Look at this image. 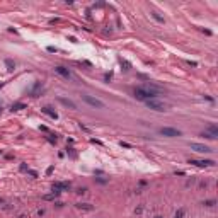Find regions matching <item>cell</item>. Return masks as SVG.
<instances>
[{
	"mask_svg": "<svg viewBox=\"0 0 218 218\" xmlns=\"http://www.w3.org/2000/svg\"><path fill=\"white\" fill-rule=\"evenodd\" d=\"M208 131H210V135H211L213 138H215V136L218 135V128H216V126H213V125H211V126L208 128Z\"/></svg>",
	"mask_w": 218,
	"mask_h": 218,
	"instance_id": "cell-12",
	"label": "cell"
},
{
	"mask_svg": "<svg viewBox=\"0 0 218 218\" xmlns=\"http://www.w3.org/2000/svg\"><path fill=\"white\" fill-rule=\"evenodd\" d=\"M41 111H43L44 114H48L50 118H53V119H58V114H56V112H55V111H53L51 107H48V106H46V107H43Z\"/></svg>",
	"mask_w": 218,
	"mask_h": 218,
	"instance_id": "cell-9",
	"label": "cell"
},
{
	"mask_svg": "<svg viewBox=\"0 0 218 218\" xmlns=\"http://www.w3.org/2000/svg\"><path fill=\"white\" fill-rule=\"evenodd\" d=\"M55 72H56V73H60V75L65 77V78H70V72H68V68H65V67H56Z\"/></svg>",
	"mask_w": 218,
	"mask_h": 218,
	"instance_id": "cell-8",
	"label": "cell"
},
{
	"mask_svg": "<svg viewBox=\"0 0 218 218\" xmlns=\"http://www.w3.org/2000/svg\"><path fill=\"white\" fill-rule=\"evenodd\" d=\"M5 65H7V70H9V72H12V70L15 68V63H14L12 60H5Z\"/></svg>",
	"mask_w": 218,
	"mask_h": 218,
	"instance_id": "cell-11",
	"label": "cell"
},
{
	"mask_svg": "<svg viewBox=\"0 0 218 218\" xmlns=\"http://www.w3.org/2000/svg\"><path fill=\"white\" fill-rule=\"evenodd\" d=\"M21 109H26V104L17 102V104H14V106H12V111H21Z\"/></svg>",
	"mask_w": 218,
	"mask_h": 218,
	"instance_id": "cell-10",
	"label": "cell"
},
{
	"mask_svg": "<svg viewBox=\"0 0 218 218\" xmlns=\"http://www.w3.org/2000/svg\"><path fill=\"white\" fill-rule=\"evenodd\" d=\"M182 215H184V210H179L175 213V218H182Z\"/></svg>",
	"mask_w": 218,
	"mask_h": 218,
	"instance_id": "cell-14",
	"label": "cell"
},
{
	"mask_svg": "<svg viewBox=\"0 0 218 218\" xmlns=\"http://www.w3.org/2000/svg\"><path fill=\"white\" fill-rule=\"evenodd\" d=\"M78 208H84V210H92V206H90V205H85V203H80V205H78Z\"/></svg>",
	"mask_w": 218,
	"mask_h": 218,
	"instance_id": "cell-13",
	"label": "cell"
},
{
	"mask_svg": "<svg viewBox=\"0 0 218 218\" xmlns=\"http://www.w3.org/2000/svg\"><path fill=\"white\" fill-rule=\"evenodd\" d=\"M147 102V106L150 107V109H153V111H165V106L162 104V102H157V101H153V99H150V101H145Z\"/></svg>",
	"mask_w": 218,
	"mask_h": 218,
	"instance_id": "cell-4",
	"label": "cell"
},
{
	"mask_svg": "<svg viewBox=\"0 0 218 218\" xmlns=\"http://www.w3.org/2000/svg\"><path fill=\"white\" fill-rule=\"evenodd\" d=\"M82 99H84L87 104L94 106V107H99V109H102V107H104V102H102V101H99V99H94V97H90V95H82Z\"/></svg>",
	"mask_w": 218,
	"mask_h": 218,
	"instance_id": "cell-3",
	"label": "cell"
},
{
	"mask_svg": "<svg viewBox=\"0 0 218 218\" xmlns=\"http://www.w3.org/2000/svg\"><path fill=\"white\" fill-rule=\"evenodd\" d=\"M2 85H4V84H2V82H0V87H2Z\"/></svg>",
	"mask_w": 218,
	"mask_h": 218,
	"instance_id": "cell-16",
	"label": "cell"
},
{
	"mask_svg": "<svg viewBox=\"0 0 218 218\" xmlns=\"http://www.w3.org/2000/svg\"><path fill=\"white\" fill-rule=\"evenodd\" d=\"M160 133L164 136H169V138H175V136H181V131L175 130V128H169V126H164L160 128Z\"/></svg>",
	"mask_w": 218,
	"mask_h": 218,
	"instance_id": "cell-2",
	"label": "cell"
},
{
	"mask_svg": "<svg viewBox=\"0 0 218 218\" xmlns=\"http://www.w3.org/2000/svg\"><path fill=\"white\" fill-rule=\"evenodd\" d=\"M205 205H206V206H213V205H215V201H206Z\"/></svg>",
	"mask_w": 218,
	"mask_h": 218,
	"instance_id": "cell-15",
	"label": "cell"
},
{
	"mask_svg": "<svg viewBox=\"0 0 218 218\" xmlns=\"http://www.w3.org/2000/svg\"><path fill=\"white\" fill-rule=\"evenodd\" d=\"M158 89L157 87H150V85H143V87H138L135 90V97L136 99H142V101H150L157 95Z\"/></svg>",
	"mask_w": 218,
	"mask_h": 218,
	"instance_id": "cell-1",
	"label": "cell"
},
{
	"mask_svg": "<svg viewBox=\"0 0 218 218\" xmlns=\"http://www.w3.org/2000/svg\"><path fill=\"white\" fill-rule=\"evenodd\" d=\"M58 101H60L63 106H67V107H70V109H77V106H75V102L73 101H70V99H65V97H58Z\"/></svg>",
	"mask_w": 218,
	"mask_h": 218,
	"instance_id": "cell-7",
	"label": "cell"
},
{
	"mask_svg": "<svg viewBox=\"0 0 218 218\" xmlns=\"http://www.w3.org/2000/svg\"><path fill=\"white\" fill-rule=\"evenodd\" d=\"M189 164H194L198 167H210V165H215L213 160H191Z\"/></svg>",
	"mask_w": 218,
	"mask_h": 218,
	"instance_id": "cell-6",
	"label": "cell"
},
{
	"mask_svg": "<svg viewBox=\"0 0 218 218\" xmlns=\"http://www.w3.org/2000/svg\"><path fill=\"white\" fill-rule=\"evenodd\" d=\"M189 147H191L193 150H196V152H199V153H208V152H211L210 147L201 145V143H189Z\"/></svg>",
	"mask_w": 218,
	"mask_h": 218,
	"instance_id": "cell-5",
	"label": "cell"
}]
</instances>
